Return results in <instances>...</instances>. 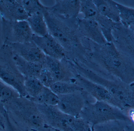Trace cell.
I'll use <instances>...</instances> for the list:
<instances>
[{"instance_id":"cell-1","label":"cell","mask_w":134,"mask_h":131,"mask_svg":"<svg viewBox=\"0 0 134 131\" xmlns=\"http://www.w3.org/2000/svg\"><path fill=\"white\" fill-rule=\"evenodd\" d=\"M90 49L82 62L108 78L115 77L131 85L134 82V65L113 42L100 45L90 40Z\"/></svg>"},{"instance_id":"cell-2","label":"cell","mask_w":134,"mask_h":131,"mask_svg":"<svg viewBox=\"0 0 134 131\" xmlns=\"http://www.w3.org/2000/svg\"><path fill=\"white\" fill-rule=\"evenodd\" d=\"M49 33L63 47L67 60L82 62L90 49V40L81 35L78 19H66L59 17L45 6L42 11Z\"/></svg>"},{"instance_id":"cell-3","label":"cell","mask_w":134,"mask_h":131,"mask_svg":"<svg viewBox=\"0 0 134 131\" xmlns=\"http://www.w3.org/2000/svg\"><path fill=\"white\" fill-rule=\"evenodd\" d=\"M10 119L18 127L26 131H46V124L37 104L20 96L4 106Z\"/></svg>"},{"instance_id":"cell-4","label":"cell","mask_w":134,"mask_h":131,"mask_svg":"<svg viewBox=\"0 0 134 131\" xmlns=\"http://www.w3.org/2000/svg\"><path fill=\"white\" fill-rule=\"evenodd\" d=\"M73 67L80 75L105 87L119 102L123 111L134 108L133 85H129L116 78L104 77L79 61H74Z\"/></svg>"},{"instance_id":"cell-5","label":"cell","mask_w":134,"mask_h":131,"mask_svg":"<svg viewBox=\"0 0 134 131\" xmlns=\"http://www.w3.org/2000/svg\"><path fill=\"white\" fill-rule=\"evenodd\" d=\"M79 117L86 121L92 127L115 120L130 122L122 109L108 103L97 101H87Z\"/></svg>"},{"instance_id":"cell-6","label":"cell","mask_w":134,"mask_h":131,"mask_svg":"<svg viewBox=\"0 0 134 131\" xmlns=\"http://www.w3.org/2000/svg\"><path fill=\"white\" fill-rule=\"evenodd\" d=\"M13 51L9 45L3 44L0 48V79L16 90L20 96L26 97L25 77L17 68Z\"/></svg>"},{"instance_id":"cell-7","label":"cell","mask_w":134,"mask_h":131,"mask_svg":"<svg viewBox=\"0 0 134 131\" xmlns=\"http://www.w3.org/2000/svg\"><path fill=\"white\" fill-rule=\"evenodd\" d=\"M1 19L3 44L9 45L32 41L34 34L27 20L11 21Z\"/></svg>"},{"instance_id":"cell-8","label":"cell","mask_w":134,"mask_h":131,"mask_svg":"<svg viewBox=\"0 0 134 131\" xmlns=\"http://www.w3.org/2000/svg\"><path fill=\"white\" fill-rule=\"evenodd\" d=\"M90 95L85 91L59 96L57 108L62 112L72 116L79 117Z\"/></svg>"},{"instance_id":"cell-9","label":"cell","mask_w":134,"mask_h":131,"mask_svg":"<svg viewBox=\"0 0 134 131\" xmlns=\"http://www.w3.org/2000/svg\"><path fill=\"white\" fill-rule=\"evenodd\" d=\"M43 64L51 72L56 82H75L76 71L70 61L67 59L60 60L46 56Z\"/></svg>"},{"instance_id":"cell-10","label":"cell","mask_w":134,"mask_h":131,"mask_svg":"<svg viewBox=\"0 0 134 131\" xmlns=\"http://www.w3.org/2000/svg\"><path fill=\"white\" fill-rule=\"evenodd\" d=\"M75 78V83L82 87L94 100L108 103L123 111L119 102L104 87L87 79L77 72Z\"/></svg>"},{"instance_id":"cell-11","label":"cell","mask_w":134,"mask_h":131,"mask_svg":"<svg viewBox=\"0 0 134 131\" xmlns=\"http://www.w3.org/2000/svg\"><path fill=\"white\" fill-rule=\"evenodd\" d=\"M112 42L134 65V32L122 24H118L112 32Z\"/></svg>"},{"instance_id":"cell-12","label":"cell","mask_w":134,"mask_h":131,"mask_svg":"<svg viewBox=\"0 0 134 131\" xmlns=\"http://www.w3.org/2000/svg\"><path fill=\"white\" fill-rule=\"evenodd\" d=\"M37 105L49 127L60 131H72L68 123V115L57 106Z\"/></svg>"},{"instance_id":"cell-13","label":"cell","mask_w":134,"mask_h":131,"mask_svg":"<svg viewBox=\"0 0 134 131\" xmlns=\"http://www.w3.org/2000/svg\"><path fill=\"white\" fill-rule=\"evenodd\" d=\"M32 41L46 56L60 60H67L65 50L49 33L43 36L34 34Z\"/></svg>"},{"instance_id":"cell-14","label":"cell","mask_w":134,"mask_h":131,"mask_svg":"<svg viewBox=\"0 0 134 131\" xmlns=\"http://www.w3.org/2000/svg\"><path fill=\"white\" fill-rule=\"evenodd\" d=\"M15 54L30 62L43 64L46 55L33 41L9 45Z\"/></svg>"},{"instance_id":"cell-15","label":"cell","mask_w":134,"mask_h":131,"mask_svg":"<svg viewBox=\"0 0 134 131\" xmlns=\"http://www.w3.org/2000/svg\"><path fill=\"white\" fill-rule=\"evenodd\" d=\"M78 24L80 32L86 38L98 45H105L108 42L96 20L78 17Z\"/></svg>"},{"instance_id":"cell-16","label":"cell","mask_w":134,"mask_h":131,"mask_svg":"<svg viewBox=\"0 0 134 131\" xmlns=\"http://www.w3.org/2000/svg\"><path fill=\"white\" fill-rule=\"evenodd\" d=\"M0 15L11 21L27 20L29 17L19 0H0Z\"/></svg>"},{"instance_id":"cell-17","label":"cell","mask_w":134,"mask_h":131,"mask_svg":"<svg viewBox=\"0 0 134 131\" xmlns=\"http://www.w3.org/2000/svg\"><path fill=\"white\" fill-rule=\"evenodd\" d=\"M47 8L56 15L66 19H76L80 14V0H57Z\"/></svg>"},{"instance_id":"cell-18","label":"cell","mask_w":134,"mask_h":131,"mask_svg":"<svg viewBox=\"0 0 134 131\" xmlns=\"http://www.w3.org/2000/svg\"><path fill=\"white\" fill-rule=\"evenodd\" d=\"M84 18L96 20L100 25L104 36L108 42H112V32L118 24L108 19L99 12L96 5L89 8L84 13Z\"/></svg>"},{"instance_id":"cell-19","label":"cell","mask_w":134,"mask_h":131,"mask_svg":"<svg viewBox=\"0 0 134 131\" xmlns=\"http://www.w3.org/2000/svg\"><path fill=\"white\" fill-rule=\"evenodd\" d=\"M13 53V58L16 67L24 77L39 78L43 64L27 61L14 52Z\"/></svg>"},{"instance_id":"cell-20","label":"cell","mask_w":134,"mask_h":131,"mask_svg":"<svg viewBox=\"0 0 134 131\" xmlns=\"http://www.w3.org/2000/svg\"><path fill=\"white\" fill-rule=\"evenodd\" d=\"M98 9L103 15L116 23L121 24L117 2L111 0H93Z\"/></svg>"},{"instance_id":"cell-21","label":"cell","mask_w":134,"mask_h":131,"mask_svg":"<svg viewBox=\"0 0 134 131\" xmlns=\"http://www.w3.org/2000/svg\"><path fill=\"white\" fill-rule=\"evenodd\" d=\"M27 20L35 34L43 36L48 34V26L42 12L31 15Z\"/></svg>"},{"instance_id":"cell-22","label":"cell","mask_w":134,"mask_h":131,"mask_svg":"<svg viewBox=\"0 0 134 131\" xmlns=\"http://www.w3.org/2000/svg\"><path fill=\"white\" fill-rule=\"evenodd\" d=\"M49 88L58 96L85 91L76 83L69 82H56L52 85Z\"/></svg>"},{"instance_id":"cell-23","label":"cell","mask_w":134,"mask_h":131,"mask_svg":"<svg viewBox=\"0 0 134 131\" xmlns=\"http://www.w3.org/2000/svg\"><path fill=\"white\" fill-rule=\"evenodd\" d=\"M30 99L37 104L57 106L59 97L50 88L44 86L41 93L37 97Z\"/></svg>"},{"instance_id":"cell-24","label":"cell","mask_w":134,"mask_h":131,"mask_svg":"<svg viewBox=\"0 0 134 131\" xmlns=\"http://www.w3.org/2000/svg\"><path fill=\"white\" fill-rule=\"evenodd\" d=\"M44 86L39 79L34 77H25L24 88L26 97L32 99L37 97Z\"/></svg>"},{"instance_id":"cell-25","label":"cell","mask_w":134,"mask_h":131,"mask_svg":"<svg viewBox=\"0 0 134 131\" xmlns=\"http://www.w3.org/2000/svg\"><path fill=\"white\" fill-rule=\"evenodd\" d=\"M20 96L16 90L0 79V105L4 107Z\"/></svg>"},{"instance_id":"cell-26","label":"cell","mask_w":134,"mask_h":131,"mask_svg":"<svg viewBox=\"0 0 134 131\" xmlns=\"http://www.w3.org/2000/svg\"><path fill=\"white\" fill-rule=\"evenodd\" d=\"M121 24L134 32V8L117 2Z\"/></svg>"},{"instance_id":"cell-27","label":"cell","mask_w":134,"mask_h":131,"mask_svg":"<svg viewBox=\"0 0 134 131\" xmlns=\"http://www.w3.org/2000/svg\"><path fill=\"white\" fill-rule=\"evenodd\" d=\"M127 121L120 120H110L92 127L93 131H126Z\"/></svg>"},{"instance_id":"cell-28","label":"cell","mask_w":134,"mask_h":131,"mask_svg":"<svg viewBox=\"0 0 134 131\" xmlns=\"http://www.w3.org/2000/svg\"><path fill=\"white\" fill-rule=\"evenodd\" d=\"M29 17L39 12H42L45 6L38 0H19Z\"/></svg>"},{"instance_id":"cell-29","label":"cell","mask_w":134,"mask_h":131,"mask_svg":"<svg viewBox=\"0 0 134 131\" xmlns=\"http://www.w3.org/2000/svg\"><path fill=\"white\" fill-rule=\"evenodd\" d=\"M38 79L44 86L48 88L56 82L51 72L43 64Z\"/></svg>"},{"instance_id":"cell-30","label":"cell","mask_w":134,"mask_h":131,"mask_svg":"<svg viewBox=\"0 0 134 131\" xmlns=\"http://www.w3.org/2000/svg\"><path fill=\"white\" fill-rule=\"evenodd\" d=\"M5 117V129L3 131H26L20 129L11 120L8 114Z\"/></svg>"},{"instance_id":"cell-31","label":"cell","mask_w":134,"mask_h":131,"mask_svg":"<svg viewBox=\"0 0 134 131\" xmlns=\"http://www.w3.org/2000/svg\"><path fill=\"white\" fill-rule=\"evenodd\" d=\"M6 112L4 107L0 105V130H4L5 128L4 116Z\"/></svg>"},{"instance_id":"cell-32","label":"cell","mask_w":134,"mask_h":131,"mask_svg":"<svg viewBox=\"0 0 134 131\" xmlns=\"http://www.w3.org/2000/svg\"><path fill=\"white\" fill-rule=\"evenodd\" d=\"M124 112L129 119V121L134 124V108H130L124 110Z\"/></svg>"},{"instance_id":"cell-33","label":"cell","mask_w":134,"mask_h":131,"mask_svg":"<svg viewBox=\"0 0 134 131\" xmlns=\"http://www.w3.org/2000/svg\"><path fill=\"white\" fill-rule=\"evenodd\" d=\"M126 131H134V124L130 122H127L126 126Z\"/></svg>"},{"instance_id":"cell-34","label":"cell","mask_w":134,"mask_h":131,"mask_svg":"<svg viewBox=\"0 0 134 131\" xmlns=\"http://www.w3.org/2000/svg\"><path fill=\"white\" fill-rule=\"evenodd\" d=\"M49 129L50 131H60L57 130H55V129H53V128H49Z\"/></svg>"},{"instance_id":"cell-35","label":"cell","mask_w":134,"mask_h":131,"mask_svg":"<svg viewBox=\"0 0 134 131\" xmlns=\"http://www.w3.org/2000/svg\"><path fill=\"white\" fill-rule=\"evenodd\" d=\"M132 84H133V85L134 86V82L133 83H132Z\"/></svg>"}]
</instances>
